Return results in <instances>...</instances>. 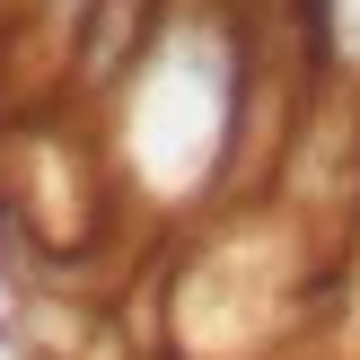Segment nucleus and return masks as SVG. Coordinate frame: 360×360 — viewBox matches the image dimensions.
I'll use <instances>...</instances> for the list:
<instances>
[{
  "label": "nucleus",
  "mask_w": 360,
  "mask_h": 360,
  "mask_svg": "<svg viewBox=\"0 0 360 360\" xmlns=\"http://www.w3.org/2000/svg\"><path fill=\"white\" fill-rule=\"evenodd\" d=\"M246 0H176L158 27L141 79L97 115L115 193L158 211H220L229 167V115L246 70Z\"/></svg>",
  "instance_id": "obj_2"
},
{
  "label": "nucleus",
  "mask_w": 360,
  "mask_h": 360,
  "mask_svg": "<svg viewBox=\"0 0 360 360\" xmlns=\"http://www.w3.org/2000/svg\"><path fill=\"white\" fill-rule=\"evenodd\" d=\"M167 9H176V0H88L79 35H70V62H62V97H53V105L79 115V123H97L105 105L141 79V62H150Z\"/></svg>",
  "instance_id": "obj_3"
},
{
  "label": "nucleus",
  "mask_w": 360,
  "mask_h": 360,
  "mask_svg": "<svg viewBox=\"0 0 360 360\" xmlns=\"http://www.w3.org/2000/svg\"><path fill=\"white\" fill-rule=\"evenodd\" d=\"M343 246L290 220L281 202L202 211L176 264L158 273V352L167 360H281V343L326 316V273Z\"/></svg>",
  "instance_id": "obj_1"
}]
</instances>
